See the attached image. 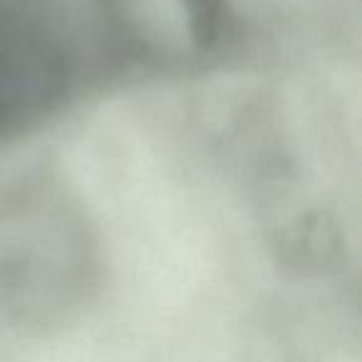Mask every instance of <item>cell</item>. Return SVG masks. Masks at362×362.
Returning <instances> with one entry per match:
<instances>
[{"label":"cell","mask_w":362,"mask_h":362,"mask_svg":"<svg viewBox=\"0 0 362 362\" xmlns=\"http://www.w3.org/2000/svg\"><path fill=\"white\" fill-rule=\"evenodd\" d=\"M95 288V258L82 233L28 226L0 236V308L23 330H65L85 313Z\"/></svg>","instance_id":"6da1fadb"},{"label":"cell","mask_w":362,"mask_h":362,"mask_svg":"<svg viewBox=\"0 0 362 362\" xmlns=\"http://www.w3.org/2000/svg\"><path fill=\"white\" fill-rule=\"evenodd\" d=\"M194 40L202 47H214L226 33V0H184Z\"/></svg>","instance_id":"3957f363"},{"label":"cell","mask_w":362,"mask_h":362,"mask_svg":"<svg viewBox=\"0 0 362 362\" xmlns=\"http://www.w3.org/2000/svg\"><path fill=\"white\" fill-rule=\"evenodd\" d=\"M60 62L28 25L0 13V132L37 115L60 90Z\"/></svg>","instance_id":"7a4b0ae2"}]
</instances>
